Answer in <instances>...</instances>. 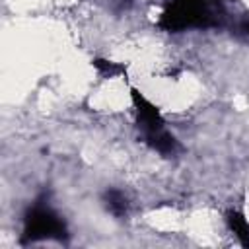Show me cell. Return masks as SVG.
Instances as JSON below:
<instances>
[{
    "label": "cell",
    "mask_w": 249,
    "mask_h": 249,
    "mask_svg": "<svg viewBox=\"0 0 249 249\" xmlns=\"http://www.w3.org/2000/svg\"><path fill=\"white\" fill-rule=\"evenodd\" d=\"M216 21V8L210 0H173L161 16V27L167 31L206 27Z\"/></svg>",
    "instance_id": "cell-1"
},
{
    "label": "cell",
    "mask_w": 249,
    "mask_h": 249,
    "mask_svg": "<svg viewBox=\"0 0 249 249\" xmlns=\"http://www.w3.org/2000/svg\"><path fill=\"white\" fill-rule=\"evenodd\" d=\"M62 222L49 206H33L29 216L25 218V233L39 237V235H54L62 233Z\"/></svg>",
    "instance_id": "cell-2"
},
{
    "label": "cell",
    "mask_w": 249,
    "mask_h": 249,
    "mask_svg": "<svg viewBox=\"0 0 249 249\" xmlns=\"http://www.w3.org/2000/svg\"><path fill=\"white\" fill-rule=\"evenodd\" d=\"M241 29H243V33L249 37V21H247V23H243V27H241Z\"/></svg>",
    "instance_id": "cell-3"
}]
</instances>
